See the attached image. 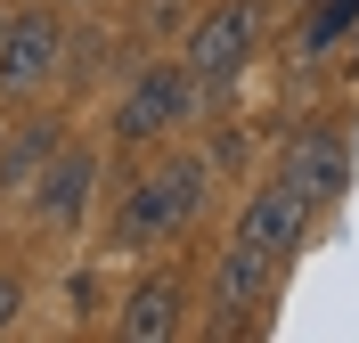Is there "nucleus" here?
Returning a JSON list of instances; mask_svg holds the SVG:
<instances>
[{"label": "nucleus", "mask_w": 359, "mask_h": 343, "mask_svg": "<svg viewBox=\"0 0 359 343\" xmlns=\"http://www.w3.org/2000/svg\"><path fill=\"white\" fill-rule=\"evenodd\" d=\"M196 213H204V163L196 156H163V163H147V172L123 188L114 237H123V246H156V237H180Z\"/></svg>", "instance_id": "obj_1"}, {"label": "nucleus", "mask_w": 359, "mask_h": 343, "mask_svg": "<svg viewBox=\"0 0 359 343\" xmlns=\"http://www.w3.org/2000/svg\"><path fill=\"white\" fill-rule=\"evenodd\" d=\"M262 25H269L262 0H221V8H204V17L188 25V41H180V66H188V82L221 90L229 74H237L253 49H262Z\"/></svg>", "instance_id": "obj_2"}, {"label": "nucleus", "mask_w": 359, "mask_h": 343, "mask_svg": "<svg viewBox=\"0 0 359 343\" xmlns=\"http://www.w3.org/2000/svg\"><path fill=\"white\" fill-rule=\"evenodd\" d=\"M196 114V82H188V66H147L123 90V107H114V139L123 147H156L163 131H180Z\"/></svg>", "instance_id": "obj_3"}, {"label": "nucleus", "mask_w": 359, "mask_h": 343, "mask_svg": "<svg viewBox=\"0 0 359 343\" xmlns=\"http://www.w3.org/2000/svg\"><path fill=\"white\" fill-rule=\"evenodd\" d=\"M57 58H66V33H57L49 8L8 17V33H0V98L25 107L33 90H49V82H57Z\"/></svg>", "instance_id": "obj_4"}, {"label": "nucleus", "mask_w": 359, "mask_h": 343, "mask_svg": "<svg viewBox=\"0 0 359 343\" xmlns=\"http://www.w3.org/2000/svg\"><path fill=\"white\" fill-rule=\"evenodd\" d=\"M311 196L294 180H269V188H253L245 196V213H237V246H262V253H278V262H294V246L311 237Z\"/></svg>", "instance_id": "obj_5"}, {"label": "nucleus", "mask_w": 359, "mask_h": 343, "mask_svg": "<svg viewBox=\"0 0 359 343\" xmlns=\"http://www.w3.org/2000/svg\"><path fill=\"white\" fill-rule=\"evenodd\" d=\"M278 278H286V262H278V253L237 246V237H229L221 270H212V302H221V319H253V311L278 295Z\"/></svg>", "instance_id": "obj_6"}, {"label": "nucleus", "mask_w": 359, "mask_h": 343, "mask_svg": "<svg viewBox=\"0 0 359 343\" xmlns=\"http://www.w3.org/2000/svg\"><path fill=\"white\" fill-rule=\"evenodd\" d=\"M278 180H294L311 205H335L343 188H351V147H343V131H302L286 147V163H278Z\"/></svg>", "instance_id": "obj_7"}, {"label": "nucleus", "mask_w": 359, "mask_h": 343, "mask_svg": "<svg viewBox=\"0 0 359 343\" xmlns=\"http://www.w3.org/2000/svg\"><path fill=\"white\" fill-rule=\"evenodd\" d=\"M180 327H188V295H180V278H139L131 295H123V311H114V335L123 343H172Z\"/></svg>", "instance_id": "obj_8"}, {"label": "nucleus", "mask_w": 359, "mask_h": 343, "mask_svg": "<svg viewBox=\"0 0 359 343\" xmlns=\"http://www.w3.org/2000/svg\"><path fill=\"white\" fill-rule=\"evenodd\" d=\"M82 188H90V163L66 156L57 172H49V188H41V213L49 221H74V213H82Z\"/></svg>", "instance_id": "obj_9"}, {"label": "nucleus", "mask_w": 359, "mask_h": 343, "mask_svg": "<svg viewBox=\"0 0 359 343\" xmlns=\"http://www.w3.org/2000/svg\"><path fill=\"white\" fill-rule=\"evenodd\" d=\"M351 25H359V0H318L311 25H302V49H335Z\"/></svg>", "instance_id": "obj_10"}, {"label": "nucleus", "mask_w": 359, "mask_h": 343, "mask_svg": "<svg viewBox=\"0 0 359 343\" xmlns=\"http://www.w3.org/2000/svg\"><path fill=\"white\" fill-rule=\"evenodd\" d=\"M17 311H25V286L8 270H0V335H8V327H17Z\"/></svg>", "instance_id": "obj_11"}, {"label": "nucleus", "mask_w": 359, "mask_h": 343, "mask_svg": "<svg viewBox=\"0 0 359 343\" xmlns=\"http://www.w3.org/2000/svg\"><path fill=\"white\" fill-rule=\"evenodd\" d=\"M57 8H90V0H57Z\"/></svg>", "instance_id": "obj_12"}, {"label": "nucleus", "mask_w": 359, "mask_h": 343, "mask_svg": "<svg viewBox=\"0 0 359 343\" xmlns=\"http://www.w3.org/2000/svg\"><path fill=\"white\" fill-rule=\"evenodd\" d=\"M0 33H8V17H0Z\"/></svg>", "instance_id": "obj_13"}]
</instances>
